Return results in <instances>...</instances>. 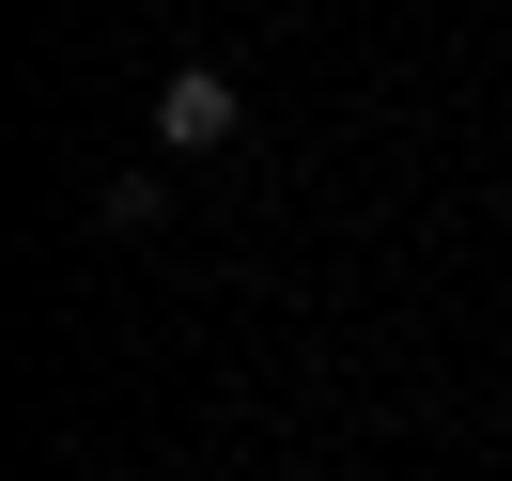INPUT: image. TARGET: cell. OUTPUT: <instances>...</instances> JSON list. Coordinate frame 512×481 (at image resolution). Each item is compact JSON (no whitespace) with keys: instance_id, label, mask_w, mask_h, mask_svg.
I'll return each instance as SVG.
<instances>
[{"instance_id":"6da1fadb","label":"cell","mask_w":512,"mask_h":481,"mask_svg":"<svg viewBox=\"0 0 512 481\" xmlns=\"http://www.w3.org/2000/svg\"><path fill=\"white\" fill-rule=\"evenodd\" d=\"M233 125H249V109H233L218 63H171V78H156V140H171V156H218Z\"/></svg>"}]
</instances>
